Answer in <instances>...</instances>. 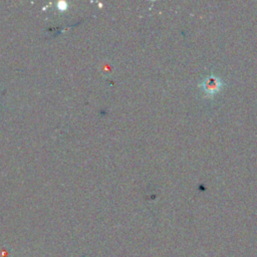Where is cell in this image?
<instances>
[{
    "label": "cell",
    "mask_w": 257,
    "mask_h": 257,
    "mask_svg": "<svg viewBox=\"0 0 257 257\" xmlns=\"http://www.w3.org/2000/svg\"><path fill=\"white\" fill-rule=\"evenodd\" d=\"M224 85H225V82L220 77L214 74L207 76L204 80H202L199 83V86L202 88V90L207 96L215 95L223 88Z\"/></svg>",
    "instance_id": "6da1fadb"
}]
</instances>
